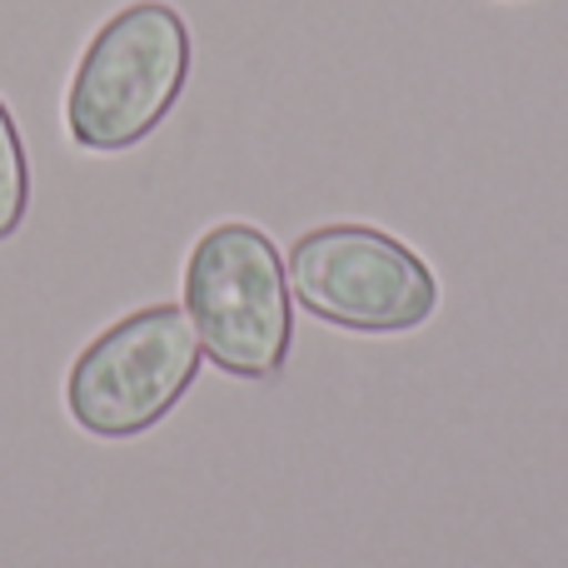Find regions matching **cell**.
<instances>
[{
	"label": "cell",
	"instance_id": "obj_5",
	"mask_svg": "<svg viewBox=\"0 0 568 568\" xmlns=\"http://www.w3.org/2000/svg\"><path fill=\"white\" fill-rule=\"evenodd\" d=\"M30 210V160H26V140L16 130V115L0 100V240H10L26 225Z\"/></svg>",
	"mask_w": 568,
	"mask_h": 568
},
{
	"label": "cell",
	"instance_id": "obj_1",
	"mask_svg": "<svg viewBox=\"0 0 568 568\" xmlns=\"http://www.w3.org/2000/svg\"><path fill=\"white\" fill-rule=\"evenodd\" d=\"M195 45L165 0H130L90 36L65 90V130L90 155H120L150 140L185 95Z\"/></svg>",
	"mask_w": 568,
	"mask_h": 568
},
{
	"label": "cell",
	"instance_id": "obj_4",
	"mask_svg": "<svg viewBox=\"0 0 568 568\" xmlns=\"http://www.w3.org/2000/svg\"><path fill=\"white\" fill-rule=\"evenodd\" d=\"M290 294L349 334H409L439 310V280L419 250L374 225H314L284 255Z\"/></svg>",
	"mask_w": 568,
	"mask_h": 568
},
{
	"label": "cell",
	"instance_id": "obj_3",
	"mask_svg": "<svg viewBox=\"0 0 568 568\" xmlns=\"http://www.w3.org/2000/svg\"><path fill=\"white\" fill-rule=\"evenodd\" d=\"M195 324L185 304H145L105 324L65 374V409L95 439L150 434L200 374Z\"/></svg>",
	"mask_w": 568,
	"mask_h": 568
},
{
	"label": "cell",
	"instance_id": "obj_2",
	"mask_svg": "<svg viewBox=\"0 0 568 568\" xmlns=\"http://www.w3.org/2000/svg\"><path fill=\"white\" fill-rule=\"evenodd\" d=\"M185 314L205 359L230 379L270 384L290 364L294 294L280 245L260 225L220 220L185 260Z\"/></svg>",
	"mask_w": 568,
	"mask_h": 568
}]
</instances>
